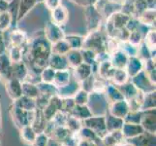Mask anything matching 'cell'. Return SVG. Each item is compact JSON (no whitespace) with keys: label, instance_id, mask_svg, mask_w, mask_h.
Masks as SVG:
<instances>
[{"label":"cell","instance_id":"44","mask_svg":"<svg viewBox=\"0 0 156 146\" xmlns=\"http://www.w3.org/2000/svg\"><path fill=\"white\" fill-rule=\"evenodd\" d=\"M83 126V121L82 120L75 118L72 115L68 116L65 127L69 129L70 132H72L73 133H78L80 131V129H82Z\"/></svg>","mask_w":156,"mask_h":146},{"label":"cell","instance_id":"21","mask_svg":"<svg viewBox=\"0 0 156 146\" xmlns=\"http://www.w3.org/2000/svg\"><path fill=\"white\" fill-rule=\"evenodd\" d=\"M129 57L120 49L111 54L110 62L115 68H125Z\"/></svg>","mask_w":156,"mask_h":146},{"label":"cell","instance_id":"22","mask_svg":"<svg viewBox=\"0 0 156 146\" xmlns=\"http://www.w3.org/2000/svg\"><path fill=\"white\" fill-rule=\"evenodd\" d=\"M29 70L26 64L21 61L19 62H12V77L20 80V82L25 81ZM11 77V78H12Z\"/></svg>","mask_w":156,"mask_h":146},{"label":"cell","instance_id":"37","mask_svg":"<svg viewBox=\"0 0 156 146\" xmlns=\"http://www.w3.org/2000/svg\"><path fill=\"white\" fill-rule=\"evenodd\" d=\"M138 20L144 25H153L155 23V9H146L139 15Z\"/></svg>","mask_w":156,"mask_h":146},{"label":"cell","instance_id":"35","mask_svg":"<svg viewBox=\"0 0 156 146\" xmlns=\"http://www.w3.org/2000/svg\"><path fill=\"white\" fill-rule=\"evenodd\" d=\"M20 138L21 140L28 145H32V143L34 142V140L36 138L37 133H35V131L32 129L31 126H25L23 128H21L20 129Z\"/></svg>","mask_w":156,"mask_h":146},{"label":"cell","instance_id":"40","mask_svg":"<svg viewBox=\"0 0 156 146\" xmlns=\"http://www.w3.org/2000/svg\"><path fill=\"white\" fill-rule=\"evenodd\" d=\"M76 136L78 139H83L89 142H94L96 138L98 137V136L92 131V129H90L89 128L84 127V126H83L82 129H80L78 133H76Z\"/></svg>","mask_w":156,"mask_h":146},{"label":"cell","instance_id":"15","mask_svg":"<svg viewBox=\"0 0 156 146\" xmlns=\"http://www.w3.org/2000/svg\"><path fill=\"white\" fill-rule=\"evenodd\" d=\"M6 86V92L10 99L12 100H16L20 96L23 95L21 93V82L16 78H10L5 82Z\"/></svg>","mask_w":156,"mask_h":146},{"label":"cell","instance_id":"4","mask_svg":"<svg viewBox=\"0 0 156 146\" xmlns=\"http://www.w3.org/2000/svg\"><path fill=\"white\" fill-rule=\"evenodd\" d=\"M83 49H87V50L92 51L96 55L106 51V42L99 30L89 32L88 36L83 39Z\"/></svg>","mask_w":156,"mask_h":146},{"label":"cell","instance_id":"6","mask_svg":"<svg viewBox=\"0 0 156 146\" xmlns=\"http://www.w3.org/2000/svg\"><path fill=\"white\" fill-rule=\"evenodd\" d=\"M84 17L85 21H87V29L90 31L98 30L101 24L102 16L99 11L96 9L94 5H90V6L84 7Z\"/></svg>","mask_w":156,"mask_h":146},{"label":"cell","instance_id":"30","mask_svg":"<svg viewBox=\"0 0 156 146\" xmlns=\"http://www.w3.org/2000/svg\"><path fill=\"white\" fill-rule=\"evenodd\" d=\"M66 59L68 62L69 68H76L77 66H79L80 63L83 62V55L80 50H70L67 54H66Z\"/></svg>","mask_w":156,"mask_h":146},{"label":"cell","instance_id":"39","mask_svg":"<svg viewBox=\"0 0 156 146\" xmlns=\"http://www.w3.org/2000/svg\"><path fill=\"white\" fill-rule=\"evenodd\" d=\"M64 39L69 44L71 50H82L84 37L80 35H65Z\"/></svg>","mask_w":156,"mask_h":146},{"label":"cell","instance_id":"63","mask_svg":"<svg viewBox=\"0 0 156 146\" xmlns=\"http://www.w3.org/2000/svg\"><path fill=\"white\" fill-rule=\"evenodd\" d=\"M115 146H121L120 144H116V145H115Z\"/></svg>","mask_w":156,"mask_h":146},{"label":"cell","instance_id":"46","mask_svg":"<svg viewBox=\"0 0 156 146\" xmlns=\"http://www.w3.org/2000/svg\"><path fill=\"white\" fill-rule=\"evenodd\" d=\"M12 62H19L23 61V52L21 47L17 46H11L9 50V55H7Z\"/></svg>","mask_w":156,"mask_h":146},{"label":"cell","instance_id":"34","mask_svg":"<svg viewBox=\"0 0 156 146\" xmlns=\"http://www.w3.org/2000/svg\"><path fill=\"white\" fill-rule=\"evenodd\" d=\"M37 87H38L40 95L47 96L51 99V97L57 95V88L53 84H48V83H43L40 82L37 83Z\"/></svg>","mask_w":156,"mask_h":146},{"label":"cell","instance_id":"45","mask_svg":"<svg viewBox=\"0 0 156 146\" xmlns=\"http://www.w3.org/2000/svg\"><path fill=\"white\" fill-rule=\"evenodd\" d=\"M12 25H13V19L8 11L7 12L0 13V32L7 31Z\"/></svg>","mask_w":156,"mask_h":146},{"label":"cell","instance_id":"64","mask_svg":"<svg viewBox=\"0 0 156 146\" xmlns=\"http://www.w3.org/2000/svg\"><path fill=\"white\" fill-rule=\"evenodd\" d=\"M96 1H97V0H96Z\"/></svg>","mask_w":156,"mask_h":146},{"label":"cell","instance_id":"26","mask_svg":"<svg viewBox=\"0 0 156 146\" xmlns=\"http://www.w3.org/2000/svg\"><path fill=\"white\" fill-rule=\"evenodd\" d=\"M104 94H105V96L108 102H109V104L112 103V102L118 101V100L124 99V97H123L122 94L120 93L119 89L117 88V86L114 84H108Z\"/></svg>","mask_w":156,"mask_h":146},{"label":"cell","instance_id":"14","mask_svg":"<svg viewBox=\"0 0 156 146\" xmlns=\"http://www.w3.org/2000/svg\"><path fill=\"white\" fill-rule=\"evenodd\" d=\"M51 18L53 24H55L59 26H62L67 23L69 18V12L67 8L65 6H63L62 4L59 5L55 9L51 10Z\"/></svg>","mask_w":156,"mask_h":146},{"label":"cell","instance_id":"11","mask_svg":"<svg viewBox=\"0 0 156 146\" xmlns=\"http://www.w3.org/2000/svg\"><path fill=\"white\" fill-rule=\"evenodd\" d=\"M125 141L133 146H156V136L155 133H150L144 131L135 137L125 139Z\"/></svg>","mask_w":156,"mask_h":146},{"label":"cell","instance_id":"47","mask_svg":"<svg viewBox=\"0 0 156 146\" xmlns=\"http://www.w3.org/2000/svg\"><path fill=\"white\" fill-rule=\"evenodd\" d=\"M89 94L90 93H88V92L80 89L76 93V95L73 96L75 103L78 105H87L89 99Z\"/></svg>","mask_w":156,"mask_h":146},{"label":"cell","instance_id":"62","mask_svg":"<svg viewBox=\"0 0 156 146\" xmlns=\"http://www.w3.org/2000/svg\"><path fill=\"white\" fill-rule=\"evenodd\" d=\"M1 131H2V127H1V117H0V134H1Z\"/></svg>","mask_w":156,"mask_h":146},{"label":"cell","instance_id":"48","mask_svg":"<svg viewBox=\"0 0 156 146\" xmlns=\"http://www.w3.org/2000/svg\"><path fill=\"white\" fill-rule=\"evenodd\" d=\"M143 42L152 53H155V30L149 29L144 35Z\"/></svg>","mask_w":156,"mask_h":146},{"label":"cell","instance_id":"38","mask_svg":"<svg viewBox=\"0 0 156 146\" xmlns=\"http://www.w3.org/2000/svg\"><path fill=\"white\" fill-rule=\"evenodd\" d=\"M71 50L69 44L66 42L65 39H61L55 43L51 44V54L60 56H66V54Z\"/></svg>","mask_w":156,"mask_h":146},{"label":"cell","instance_id":"5","mask_svg":"<svg viewBox=\"0 0 156 146\" xmlns=\"http://www.w3.org/2000/svg\"><path fill=\"white\" fill-rule=\"evenodd\" d=\"M83 125L92 129L99 137H103L107 133L105 115H92L91 117L83 120Z\"/></svg>","mask_w":156,"mask_h":146},{"label":"cell","instance_id":"13","mask_svg":"<svg viewBox=\"0 0 156 146\" xmlns=\"http://www.w3.org/2000/svg\"><path fill=\"white\" fill-rule=\"evenodd\" d=\"M80 89V83L79 81H77L73 77L72 75V79L71 81L62 88H58L57 89V95L61 99H68V97H73L76 93Z\"/></svg>","mask_w":156,"mask_h":146},{"label":"cell","instance_id":"17","mask_svg":"<svg viewBox=\"0 0 156 146\" xmlns=\"http://www.w3.org/2000/svg\"><path fill=\"white\" fill-rule=\"evenodd\" d=\"M144 69V62L139 57H130L128 58L125 70L129 78L134 77Z\"/></svg>","mask_w":156,"mask_h":146},{"label":"cell","instance_id":"29","mask_svg":"<svg viewBox=\"0 0 156 146\" xmlns=\"http://www.w3.org/2000/svg\"><path fill=\"white\" fill-rule=\"evenodd\" d=\"M21 93H23V95L34 99H36L40 95L37 85L35 83L29 82V81L21 82Z\"/></svg>","mask_w":156,"mask_h":146},{"label":"cell","instance_id":"53","mask_svg":"<svg viewBox=\"0 0 156 146\" xmlns=\"http://www.w3.org/2000/svg\"><path fill=\"white\" fill-rule=\"evenodd\" d=\"M103 146H115L118 144L116 138L112 133H107L103 137H101Z\"/></svg>","mask_w":156,"mask_h":146},{"label":"cell","instance_id":"61","mask_svg":"<svg viewBox=\"0 0 156 146\" xmlns=\"http://www.w3.org/2000/svg\"><path fill=\"white\" fill-rule=\"evenodd\" d=\"M121 146H133V145H132V144H130V143H128V142H126V141H125L124 143H122V144H121Z\"/></svg>","mask_w":156,"mask_h":146},{"label":"cell","instance_id":"25","mask_svg":"<svg viewBox=\"0 0 156 146\" xmlns=\"http://www.w3.org/2000/svg\"><path fill=\"white\" fill-rule=\"evenodd\" d=\"M13 104L25 111H33V110H36V108H37L36 99H30V97L24 96V95H21L16 100H13Z\"/></svg>","mask_w":156,"mask_h":146},{"label":"cell","instance_id":"52","mask_svg":"<svg viewBox=\"0 0 156 146\" xmlns=\"http://www.w3.org/2000/svg\"><path fill=\"white\" fill-rule=\"evenodd\" d=\"M76 103H75L73 97H68V99H62V105H61V111L70 114L73 108L75 107Z\"/></svg>","mask_w":156,"mask_h":146},{"label":"cell","instance_id":"43","mask_svg":"<svg viewBox=\"0 0 156 146\" xmlns=\"http://www.w3.org/2000/svg\"><path fill=\"white\" fill-rule=\"evenodd\" d=\"M55 70L50 66H46L45 68L42 69V71L40 73V81L43 83L52 84L53 80H55Z\"/></svg>","mask_w":156,"mask_h":146},{"label":"cell","instance_id":"55","mask_svg":"<svg viewBox=\"0 0 156 146\" xmlns=\"http://www.w3.org/2000/svg\"><path fill=\"white\" fill-rule=\"evenodd\" d=\"M48 140H49V137L44 133H37L34 142L32 143V146H47Z\"/></svg>","mask_w":156,"mask_h":146},{"label":"cell","instance_id":"23","mask_svg":"<svg viewBox=\"0 0 156 146\" xmlns=\"http://www.w3.org/2000/svg\"><path fill=\"white\" fill-rule=\"evenodd\" d=\"M71 79H72V73L70 71V68L64 70H57V71H55V76L52 84L57 89L62 88L64 86H66L71 81Z\"/></svg>","mask_w":156,"mask_h":146},{"label":"cell","instance_id":"57","mask_svg":"<svg viewBox=\"0 0 156 146\" xmlns=\"http://www.w3.org/2000/svg\"><path fill=\"white\" fill-rule=\"evenodd\" d=\"M70 1H72L73 3L84 8V7L90 6V5H94L96 0H70Z\"/></svg>","mask_w":156,"mask_h":146},{"label":"cell","instance_id":"19","mask_svg":"<svg viewBox=\"0 0 156 146\" xmlns=\"http://www.w3.org/2000/svg\"><path fill=\"white\" fill-rule=\"evenodd\" d=\"M121 133L123 134L125 139L135 137L139 134H141L144 132V128L140 125V124H130V123H125L123 124L121 128Z\"/></svg>","mask_w":156,"mask_h":146},{"label":"cell","instance_id":"36","mask_svg":"<svg viewBox=\"0 0 156 146\" xmlns=\"http://www.w3.org/2000/svg\"><path fill=\"white\" fill-rule=\"evenodd\" d=\"M72 134H73L72 132H70L65 126H62V127H56L55 129V131H53L52 134L51 136V137L57 140L58 142H60L62 144L68 137H71Z\"/></svg>","mask_w":156,"mask_h":146},{"label":"cell","instance_id":"16","mask_svg":"<svg viewBox=\"0 0 156 146\" xmlns=\"http://www.w3.org/2000/svg\"><path fill=\"white\" fill-rule=\"evenodd\" d=\"M12 77V62L6 54L0 55V79L5 83Z\"/></svg>","mask_w":156,"mask_h":146},{"label":"cell","instance_id":"27","mask_svg":"<svg viewBox=\"0 0 156 146\" xmlns=\"http://www.w3.org/2000/svg\"><path fill=\"white\" fill-rule=\"evenodd\" d=\"M47 123H48V121L46 120V118H45L44 114H43L42 110L39 109V108H36L34 120L31 124L32 129H34L36 133H44V129L47 126Z\"/></svg>","mask_w":156,"mask_h":146},{"label":"cell","instance_id":"8","mask_svg":"<svg viewBox=\"0 0 156 146\" xmlns=\"http://www.w3.org/2000/svg\"><path fill=\"white\" fill-rule=\"evenodd\" d=\"M61 105H62L61 97H59L58 95L51 97L47 105L43 109H41L46 118V120L47 121L51 120L58 111H61Z\"/></svg>","mask_w":156,"mask_h":146},{"label":"cell","instance_id":"3","mask_svg":"<svg viewBox=\"0 0 156 146\" xmlns=\"http://www.w3.org/2000/svg\"><path fill=\"white\" fill-rule=\"evenodd\" d=\"M92 115H105L108 112L109 102H108L104 93L91 92L87 104Z\"/></svg>","mask_w":156,"mask_h":146},{"label":"cell","instance_id":"9","mask_svg":"<svg viewBox=\"0 0 156 146\" xmlns=\"http://www.w3.org/2000/svg\"><path fill=\"white\" fill-rule=\"evenodd\" d=\"M156 110L154 109H148L142 111V120L141 125L146 132L150 133H156Z\"/></svg>","mask_w":156,"mask_h":146},{"label":"cell","instance_id":"20","mask_svg":"<svg viewBox=\"0 0 156 146\" xmlns=\"http://www.w3.org/2000/svg\"><path fill=\"white\" fill-rule=\"evenodd\" d=\"M48 66L55 69V71L69 68L66 57L60 56V55H55V54H51L49 59H48Z\"/></svg>","mask_w":156,"mask_h":146},{"label":"cell","instance_id":"2","mask_svg":"<svg viewBox=\"0 0 156 146\" xmlns=\"http://www.w3.org/2000/svg\"><path fill=\"white\" fill-rule=\"evenodd\" d=\"M10 115L12 117V120L15 126L19 129L25 126H31L32 122L35 117V110L33 111H25L19 108L12 103L10 106Z\"/></svg>","mask_w":156,"mask_h":146},{"label":"cell","instance_id":"58","mask_svg":"<svg viewBox=\"0 0 156 146\" xmlns=\"http://www.w3.org/2000/svg\"><path fill=\"white\" fill-rule=\"evenodd\" d=\"M9 8V2L7 0H0V13L7 12Z\"/></svg>","mask_w":156,"mask_h":146},{"label":"cell","instance_id":"1","mask_svg":"<svg viewBox=\"0 0 156 146\" xmlns=\"http://www.w3.org/2000/svg\"><path fill=\"white\" fill-rule=\"evenodd\" d=\"M51 54V44L46 37H39L32 41L28 48L27 58L33 69L41 73L42 69L48 66V59Z\"/></svg>","mask_w":156,"mask_h":146},{"label":"cell","instance_id":"32","mask_svg":"<svg viewBox=\"0 0 156 146\" xmlns=\"http://www.w3.org/2000/svg\"><path fill=\"white\" fill-rule=\"evenodd\" d=\"M110 81L112 82V84L117 86V87L128 82L129 76H128L125 68H115V72L112 74V76Z\"/></svg>","mask_w":156,"mask_h":146},{"label":"cell","instance_id":"18","mask_svg":"<svg viewBox=\"0 0 156 146\" xmlns=\"http://www.w3.org/2000/svg\"><path fill=\"white\" fill-rule=\"evenodd\" d=\"M92 66L91 64L83 62L80 63L79 66H77L76 68L73 69V77L76 79L79 82H83V80H85L87 78H88L90 75H92Z\"/></svg>","mask_w":156,"mask_h":146},{"label":"cell","instance_id":"60","mask_svg":"<svg viewBox=\"0 0 156 146\" xmlns=\"http://www.w3.org/2000/svg\"><path fill=\"white\" fill-rule=\"evenodd\" d=\"M92 143L93 142H89V141H87V140H83V139H79L77 146H92Z\"/></svg>","mask_w":156,"mask_h":146},{"label":"cell","instance_id":"33","mask_svg":"<svg viewBox=\"0 0 156 146\" xmlns=\"http://www.w3.org/2000/svg\"><path fill=\"white\" fill-rule=\"evenodd\" d=\"M69 115H72L73 117L83 121V120H85V119H87V118L92 116V113H91V111H90V109L88 108L87 105H78V104H76Z\"/></svg>","mask_w":156,"mask_h":146},{"label":"cell","instance_id":"10","mask_svg":"<svg viewBox=\"0 0 156 146\" xmlns=\"http://www.w3.org/2000/svg\"><path fill=\"white\" fill-rule=\"evenodd\" d=\"M44 36L51 44H52V43H55L59 40L64 39L65 34H64V31L61 28V26L53 24L52 21H50V23L46 24Z\"/></svg>","mask_w":156,"mask_h":146},{"label":"cell","instance_id":"7","mask_svg":"<svg viewBox=\"0 0 156 146\" xmlns=\"http://www.w3.org/2000/svg\"><path fill=\"white\" fill-rule=\"evenodd\" d=\"M130 81L135 85V87L139 91L143 92L144 94L155 91V84H153L151 81L149 80V78L147 77V75L146 74V72H144V70H142L140 73H138L134 77H132Z\"/></svg>","mask_w":156,"mask_h":146},{"label":"cell","instance_id":"28","mask_svg":"<svg viewBox=\"0 0 156 146\" xmlns=\"http://www.w3.org/2000/svg\"><path fill=\"white\" fill-rule=\"evenodd\" d=\"M37 3H38V0H20L17 21H20L21 19H23L35 7Z\"/></svg>","mask_w":156,"mask_h":146},{"label":"cell","instance_id":"50","mask_svg":"<svg viewBox=\"0 0 156 146\" xmlns=\"http://www.w3.org/2000/svg\"><path fill=\"white\" fill-rule=\"evenodd\" d=\"M82 52V55H83V62L85 63H88V64H93L96 62V54L90 50H87V49H82L80 50Z\"/></svg>","mask_w":156,"mask_h":146},{"label":"cell","instance_id":"12","mask_svg":"<svg viewBox=\"0 0 156 146\" xmlns=\"http://www.w3.org/2000/svg\"><path fill=\"white\" fill-rule=\"evenodd\" d=\"M129 111H130L129 110V106L125 99L112 102V103H110L109 107H108V113H110L111 115L115 117L121 119H124V117L127 115Z\"/></svg>","mask_w":156,"mask_h":146},{"label":"cell","instance_id":"49","mask_svg":"<svg viewBox=\"0 0 156 146\" xmlns=\"http://www.w3.org/2000/svg\"><path fill=\"white\" fill-rule=\"evenodd\" d=\"M124 122L125 123H130V124H141L142 120V110L140 111H129L127 115L124 117Z\"/></svg>","mask_w":156,"mask_h":146},{"label":"cell","instance_id":"41","mask_svg":"<svg viewBox=\"0 0 156 146\" xmlns=\"http://www.w3.org/2000/svg\"><path fill=\"white\" fill-rule=\"evenodd\" d=\"M10 41L12 46L21 47L26 42V36L21 30H13L10 33Z\"/></svg>","mask_w":156,"mask_h":146},{"label":"cell","instance_id":"56","mask_svg":"<svg viewBox=\"0 0 156 146\" xmlns=\"http://www.w3.org/2000/svg\"><path fill=\"white\" fill-rule=\"evenodd\" d=\"M61 1L62 0H44L43 3L45 4V6L49 9L50 11L55 9L56 7H58L59 5H61Z\"/></svg>","mask_w":156,"mask_h":146},{"label":"cell","instance_id":"59","mask_svg":"<svg viewBox=\"0 0 156 146\" xmlns=\"http://www.w3.org/2000/svg\"><path fill=\"white\" fill-rule=\"evenodd\" d=\"M47 146H62L60 142H58L57 140L53 139L52 137H49V140L47 142Z\"/></svg>","mask_w":156,"mask_h":146},{"label":"cell","instance_id":"54","mask_svg":"<svg viewBox=\"0 0 156 146\" xmlns=\"http://www.w3.org/2000/svg\"><path fill=\"white\" fill-rule=\"evenodd\" d=\"M94 77H95V75L92 74V75H90L88 78L83 80V82H80V89L87 91V92H88V93H91L92 90H93Z\"/></svg>","mask_w":156,"mask_h":146},{"label":"cell","instance_id":"42","mask_svg":"<svg viewBox=\"0 0 156 146\" xmlns=\"http://www.w3.org/2000/svg\"><path fill=\"white\" fill-rule=\"evenodd\" d=\"M156 94L155 91L153 92H149V93L144 94V100H143V104L141 107V110H148V109H154L156 107Z\"/></svg>","mask_w":156,"mask_h":146},{"label":"cell","instance_id":"31","mask_svg":"<svg viewBox=\"0 0 156 146\" xmlns=\"http://www.w3.org/2000/svg\"><path fill=\"white\" fill-rule=\"evenodd\" d=\"M117 88L119 89L120 93L122 94L125 100H129L139 93V90L135 87V85H134L131 81H128L125 84L118 86Z\"/></svg>","mask_w":156,"mask_h":146},{"label":"cell","instance_id":"24","mask_svg":"<svg viewBox=\"0 0 156 146\" xmlns=\"http://www.w3.org/2000/svg\"><path fill=\"white\" fill-rule=\"evenodd\" d=\"M105 123L107 133H111L114 131H119V129H121L123 124H124V120L121 118L112 116L110 113L107 112L105 114Z\"/></svg>","mask_w":156,"mask_h":146},{"label":"cell","instance_id":"51","mask_svg":"<svg viewBox=\"0 0 156 146\" xmlns=\"http://www.w3.org/2000/svg\"><path fill=\"white\" fill-rule=\"evenodd\" d=\"M68 116H69V114H67V113L63 112V111H58L51 120L55 122V124L57 127H62V126L66 125Z\"/></svg>","mask_w":156,"mask_h":146}]
</instances>
